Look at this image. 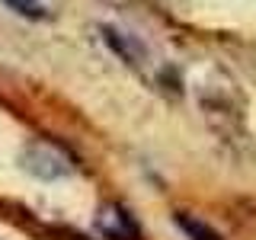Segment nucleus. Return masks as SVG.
<instances>
[{"label": "nucleus", "instance_id": "nucleus-1", "mask_svg": "<svg viewBox=\"0 0 256 240\" xmlns=\"http://www.w3.org/2000/svg\"><path fill=\"white\" fill-rule=\"evenodd\" d=\"M20 160H22V170L32 173L36 180H61V176H68L74 170L68 150L58 148L54 141H45V138L29 141L26 148H22Z\"/></svg>", "mask_w": 256, "mask_h": 240}, {"label": "nucleus", "instance_id": "nucleus-3", "mask_svg": "<svg viewBox=\"0 0 256 240\" xmlns=\"http://www.w3.org/2000/svg\"><path fill=\"white\" fill-rule=\"evenodd\" d=\"M102 36H106V42H109V48L112 52L118 54V58H125L128 64H134V68H138L141 64V58H144V48L134 42L132 36H125V32H118V29H102Z\"/></svg>", "mask_w": 256, "mask_h": 240}, {"label": "nucleus", "instance_id": "nucleus-4", "mask_svg": "<svg viewBox=\"0 0 256 240\" xmlns=\"http://www.w3.org/2000/svg\"><path fill=\"white\" fill-rule=\"evenodd\" d=\"M180 228L186 230L189 240H221V234L212 228V224H205L198 218H189V214H180Z\"/></svg>", "mask_w": 256, "mask_h": 240}, {"label": "nucleus", "instance_id": "nucleus-2", "mask_svg": "<svg viewBox=\"0 0 256 240\" xmlns=\"http://www.w3.org/2000/svg\"><path fill=\"white\" fill-rule=\"evenodd\" d=\"M96 230H100L106 240H141L138 221L116 202H106L100 212H96Z\"/></svg>", "mask_w": 256, "mask_h": 240}, {"label": "nucleus", "instance_id": "nucleus-5", "mask_svg": "<svg viewBox=\"0 0 256 240\" xmlns=\"http://www.w3.org/2000/svg\"><path fill=\"white\" fill-rule=\"evenodd\" d=\"M6 6H10L13 13L26 16V20H42L45 16V4L42 0H4Z\"/></svg>", "mask_w": 256, "mask_h": 240}]
</instances>
